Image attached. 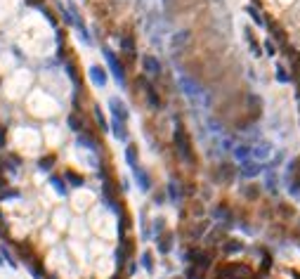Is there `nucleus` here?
I'll return each mask as SVG.
<instances>
[{
	"label": "nucleus",
	"instance_id": "nucleus-1",
	"mask_svg": "<svg viewBox=\"0 0 300 279\" xmlns=\"http://www.w3.org/2000/svg\"><path fill=\"white\" fill-rule=\"evenodd\" d=\"M177 83H180L182 93L187 95V97H189L192 102H208L206 93H203V88H201V85L196 83L192 76H180V78H177Z\"/></svg>",
	"mask_w": 300,
	"mask_h": 279
},
{
	"label": "nucleus",
	"instance_id": "nucleus-2",
	"mask_svg": "<svg viewBox=\"0 0 300 279\" xmlns=\"http://www.w3.org/2000/svg\"><path fill=\"white\" fill-rule=\"evenodd\" d=\"M173 140H175V149H177V154H180V159L187 161V163H192V161H194L192 144H189V137H187V133H184L180 126L175 128V135H173Z\"/></svg>",
	"mask_w": 300,
	"mask_h": 279
},
{
	"label": "nucleus",
	"instance_id": "nucleus-3",
	"mask_svg": "<svg viewBox=\"0 0 300 279\" xmlns=\"http://www.w3.org/2000/svg\"><path fill=\"white\" fill-rule=\"evenodd\" d=\"M286 185L291 189V194H300V156H295L286 168Z\"/></svg>",
	"mask_w": 300,
	"mask_h": 279
},
{
	"label": "nucleus",
	"instance_id": "nucleus-4",
	"mask_svg": "<svg viewBox=\"0 0 300 279\" xmlns=\"http://www.w3.org/2000/svg\"><path fill=\"white\" fill-rule=\"evenodd\" d=\"M102 52H104V60H107L109 69H111V74H114V78H116V83L123 88V85H125V69H123V64L118 62V57L111 50H109V48H104Z\"/></svg>",
	"mask_w": 300,
	"mask_h": 279
},
{
	"label": "nucleus",
	"instance_id": "nucleus-5",
	"mask_svg": "<svg viewBox=\"0 0 300 279\" xmlns=\"http://www.w3.org/2000/svg\"><path fill=\"white\" fill-rule=\"evenodd\" d=\"M192 43V34L189 31H177L175 36H173V41H170V48H173V52H182L187 45Z\"/></svg>",
	"mask_w": 300,
	"mask_h": 279
},
{
	"label": "nucleus",
	"instance_id": "nucleus-6",
	"mask_svg": "<svg viewBox=\"0 0 300 279\" xmlns=\"http://www.w3.org/2000/svg\"><path fill=\"white\" fill-rule=\"evenodd\" d=\"M109 109H111V114H114V119L128 121V107H125L118 97H111V100H109Z\"/></svg>",
	"mask_w": 300,
	"mask_h": 279
},
{
	"label": "nucleus",
	"instance_id": "nucleus-7",
	"mask_svg": "<svg viewBox=\"0 0 300 279\" xmlns=\"http://www.w3.org/2000/svg\"><path fill=\"white\" fill-rule=\"evenodd\" d=\"M142 67H144V71H147V76H151V78H159L161 76V62L156 60V57L147 55V57L142 60Z\"/></svg>",
	"mask_w": 300,
	"mask_h": 279
},
{
	"label": "nucleus",
	"instance_id": "nucleus-8",
	"mask_svg": "<svg viewBox=\"0 0 300 279\" xmlns=\"http://www.w3.org/2000/svg\"><path fill=\"white\" fill-rule=\"evenodd\" d=\"M260 170H262V163H260V161H253V159L241 161V175L243 178H255Z\"/></svg>",
	"mask_w": 300,
	"mask_h": 279
},
{
	"label": "nucleus",
	"instance_id": "nucleus-9",
	"mask_svg": "<svg viewBox=\"0 0 300 279\" xmlns=\"http://www.w3.org/2000/svg\"><path fill=\"white\" fill-rule=\"evenodd\" d=\"M269 154H272V147L267 142H258L255 147H250V159L253 161H265L269 159Z\"/></svg>",
	"mask_w": 300,
	"mask_h": 279
},
{
	"label": "nucleus",
	"instance_id": "nucleus-10",
	"mask_svg": "<svg viewBox=\"0 0 300 279\" xmlns=\"http://www.w3.org/2000/svg\"><path fill=\"white\" fill-rule=\"evenodd\" d=\"M90 81L97 85V88H104V85H107V71L102 67H97V64H92L90 67Z\"/></svg>",
	"mask_w": 300,
	"mask_h": 279
},
{
	"label": "nucleus",
	"instance_id": "nucleus-11",
	"mask_svg": "<svg viewBox=\"0 0 300 279\" xmlns=\"http://www.w3.org/2000/svg\"><path fill=\"white\" fill-rule=\"evenodd\" d=\"M133 173H135V180H137V185H140L142 192H149L151 189V178L147 175V170H142L140 166H137V168H133Z\"/></svg>",
	"mask_w": 300,
	"mask_h": 279
},
{
	"label": "nucleus",
	"instance_id": "nucleus-12",
	"mask_svg": "<svg viewBox=\"0 0 300 279\" xmlns=\"http://www.w3.org/2000/svg\"><path fill=\"white\" fill-rule=\"evenodd\" d=\"M234 175H236V168H234V166H229V163H222V166H220V170L215 173V178L220 180V182H232Z\"/></svg>",
	"mask_w": 300,
	"mask_h": 279
},
{
	"label": "nucleus",
	"instance_id": "nucleus-13",
	"mask_svg": "<svg viewBox=\"0 0 300 279\" xmlns=\"http://www.w3.org/2000/svg\"><path fill=\"white\" fill-rule=\"evenodd\" d=\"M142 85H144V90H147V97H149V104L154 107V109H159L161 107V97H159V93L154 90V85L149 83V81H142Z\"/></svg>",
	"mask_w": 300,
	"mask_h": 279
},
{
	"label": "nucleus",
	"instance_id": "nucleus-14",
	"mask_svg": "<svg viewBox=\"0 0 300 279\" xmlns=\"http://www.w3.org/2000/svg\"><path fill=\"white\" fill-rule=\"evenodd\" d=\"M111 130H114V135H116L121 142H125V140H128V128H125V121L114 119V121H111Z\"/></svg>",
	"mask_w": 300,
	"mask_h": 279
},
{
	"label": "nucleus",
	"instance_id": "nucleus-15",
	"mask_svg": "<svg viewBox=\"0 0 300 279\" xmlns=\"http://www.w3.org/2000/svg\"><path fill=\"white\" fill-rule=\"evenodd\" d=\"M232 154L236 161H246V159H250V147L248 144H236Z\"/></svg>",
	"mask_w": 300,
	"mask_h": 279
},
{
	"label": "nucleus",
	"instance_id": "nucleus-16",
	"mask_svg": "<svg viewBox=\"0 0 300 279\" xmlns=\"http://www.w3.org/2000/svg\"><path fill=\"white\" fill-rule=\"evenodd\" d=\"M121 48H123V52L128 55V60H135V41L130 36H125L123 41H121Z\"/></svg>",
	"mask_w": 300,
	"mask_h": 279
},
{
	"label": "nucleus",
	"instance_id": "nucleus-17",
	"mask_svg": "<svg viewBox=\"0 0 300 279\" xmlns=\"http://www.w3.org/2000/svg\"><path fill=\"white\" fill-rule=\"evenodd\" d=\"M192 258H194V262H196V267H199V270H206V267L210 265V258L206 253H201V251H194Z\"/></svg>",
	"mask_w": 300,
	"mask_h": 279
},
{
	"label": "nucleus",
	"instance_id": "nucleus-18",
	"mask_svg": "<svg viewBox=\"0 0 300 279\" xmlns=\"http://www.w3.org/2000/svg\"><path fill=\"white\" fill-rule=\"evenodd\" d=\"M248 107H253V116H255V119L262 114V102H260L258 95H253V93L248 95Z\"/></svg>",
	"mask_w": 300,
	"mask_h": 279
},
{
	"label": "nucleus",
	"instance_id": "nucleus-19",
	"mask_svg": "<svg viewBox=\"0 0 300 279\" xmlns=\"http://www.w3.org/2000/svg\"><path fill=\"white\" fill-rule=\"evenodd\" d=\"M125 161H128L130 168H137V149L133 144H128V149H125Z\"/></svg>",
	"mask_w": 300,
	"mask_h": 279
},
{
	"label": "nucleus",
	"instance_id": "nucleus-20",
	"mask_svg": "<svg viewBox=\"0 0 300 279\" xmlns=\"http://www.w3.org/2000/svg\"><path fill=\"white\" fill-rule=\"evenodd\" d=\"M269 31H272V36H274L276 43H283L286 41V34H283V29L279 24H274V22H269Z\"/></svg>",
	"mask_w": 300,
	"mask_h": 279
},
{
	"label": "nucleus",
	"instance_id": "nucleus-21",
	"mask_svg": "<svg viewBox=\"0 0 300 279\" xmlns=\"http://www.w3.org/2000/svg\"><path fill=\"white\" fill-rule=\"evenodd\" d=\"M168 194H170V199L173 201H180V196H182V192H180V185H177L175 180H170V185H168Z\"/></svg>",
	"mask_w": 300,
	"mask_h": 279
},
{
	"label": "nucleus",
	"instance_id": "nucleus-22",
	"mask_svg": "<svg viewBox=\"0 0 300 279\" xmlns=\"http://www.w3.org/2000/svg\"><path fill=\"white\" fill-rule=\"evenodd\" d=\"M52 166H55V156H52V154H48V156H43V159L38 161V168L41 170H50Z\"/></svg>",
	"mask_w": 300,
	"mask_h": 279
},
{
	"label": "nucleus",
	"instance_id": "nucleus-23",
	"mask_svg": "<svg viewBox=\"0 0 300 279\" xmlns=\"http://www.w3.org/2000/svg\"><path fill=\"white\" fill-rule=\"evenodd\" d=\"M69 128H71L74 133H81V130H83V123L78 121V116H76V114H69Z\"/></svg>",
	"mask_w": 300,
	"mask_h": 279
},
{
	"label": "nucleus",
	"instance_id": "nucleus-24",
	"mask_svg": "<svg viewBox=\"0 0 300 279\" xmlns=\"http://www.w3.org/2000/svg\"><path fill=\"white\" fill-rule=\"evenodd\" d=\"M246 12H248V15H250V19H253L255 24H265V19H262V15H260L258 10L253 8V5H248V8H246Z\"/></svg>",
	"mask_w": 300,
	"mask_h": 279
},
{
	"label": "nucleus",
	"instance_id": "nucleus-25",
	"mask_svg": "<svg viewBox=\"0 0 300 279\" xmlns=\"http://www.w3.org/2000/svg\"><path fill=\"white\" fill-rule=\"evenodd\" d=\"M50 182L55 185V189H57V194H62V196H67V187H64V182L57 178V175H52L50 178Z\"/></svg>",
	"mask_w": 300,
	"mask_h": 279
},
{
	"label": "nucleus",
	"instance_id": "nucleus-26",
	"mask_svg": "<svg viewBox=\"0 0 300 279\" xmlns=\"http://www.w3.org/2000/svg\"><path fill=\"white\" fill-rule=\"evenodd\" d=\"M95 119H97V123H100V128L102 130H109V123L104 121V114H102V109L100 107H95Z\"/></svg>",
	"mask_w": 300,
	"mask_h": 279
},
{
	"label": "nucleus",
	"instance_id": "nucleus-27",
	"mask_svg": "<svg viewBox=\"0 0 300 279\" xmlns=\"http://www.w3.org/2000/svg\"><path fill=\"white\" fill-rule=\"evenodd\" d=\"M67 180H69V182H71L74 187H83V182H85L81 175H76V173H71V170L67 173Z\"/></svg>",
	"mask_w": 300,
	"mask_h": 279
},
{
	"label": "nucleus",
	"instance_id": "nucleus-28",
	"mask_svg": "<svg viewBox=\"0 0 300 279\" xmlns=\"http://www.w3.org/2000/svg\"><path fill=\"white\" fill-rule=\"evenodd\" d=\"M0 255H3V258L8 260V265H12V267H15V258H12V253H10L8 246H0Z\"/></svg>",
	"mask_w": 300,
	"mask_h": 279
},
{
	"label": "nucleus",
	"instance_id": "nucleus-29",
	"mask_svg": "<svg viewBox=\"0 0 300 279\" xmlns=\"http://www.w3.org/2000/svg\"><path fill=\"white\" fill-rule=\"evenodd\" d=\"M225 251L227 253H236V251H241V244H239V241H227Z\"/></svg>",
	"mask_w": 300,
	"mask_h": 279
},
{
	"label": "nucleus",
	"instance_id": "nucleus-30",
	"mask_svg": "<svg viewBox=\"0 0 300 279\" xmlns=\"http://www.w3.org/2000/svg\"><path fill=\"white\" fill-rule=\"evenodd\" d=\"M267 189H269V192H276V178L272 170H269V175H267Z\"/></svg>",
	"mask_w": 300,
	"mask_h": 279
},
{
	"label": "nucleus",
	"instance_id": "nucleus-31",
	"mask_svg": "<svg viewBox=\"0 0 300 279\" xmlns=\"http://www.w3.org/2000/svg\"><path fill=\"white\" fill-rule=\"evenodd\" d=\"M142 265H144V270H154V265H151V253H144L142 255Z\"/></svg>",
	"mask_w": 300,
	"mask_h": 279
},
{
	"label": "nucleus",
	"instance_id": "nucleus-32",
	"mask_svg": "<svg viewBox=\"0 0 300 279\" xmlns=\"http://www.w3.org/2000/svg\"><path fill=\"white\" fill-rule=\"evenodd\" d=\"M159 251H161V253H168V251H170V237L161 239V246H159Z\"/></svg>",
	"mask_w": 300,
	"mask_h": 279
},
{
	"label": "nucleus",
	"instance_id": "nucleus-33",
	"mask_svg": "<svg viewBox=\"0 0 300 279\" xmlns=\"http://www.w3.org/2000/svg\"><path fill=\"white\" fill-rule=\"evenodd\" d=\"M276 78H279L281 83H288V78H291V76H286V71H283V67H276Z\"/></svg>",
	"mask_w": 300,
	"mask_h": 279
},
{
	"label": "nucleus",
	"instance_id": "nucleus-34",
	"mask_svg": "<svg viewBox=\"0 0 300 279\" xmlns=\"http://www.w3.org/2000/svg\"><path fill=\"white\" fill-rule=\"evenodd\" d=\"M67 71H69V76H71V81L78 85V74H76V67H74V64H67Z\"/></svg>",
	"mask_w": 300,
	"mask_h": 279
},
{
	"label": "nucleus",
	"instance_id": "nucleus-35",
	"mask_svg": "<svg viewBox=\"0 0 300 279\" xmlns=\"http://www.w3.org/2000/svg\"><path fill=\"white\" fill-rule=\"evenodd\" d=\"M26 5H31V8H45V3H43V0H26Z\"/></svg>",
	"mask_w": 300,
	"mask_h": 279
},
{
	"label": "nucleus",
	"instance_id": "nucleus-36",
	"mask_svg": "<svg viewBox=\"0 0 300 279\" xmlns=\"http://www.w3.org/2000/svg\"><path fill=\"white\" fill-rule=\"evenodd\" d=\"M265 50H267V55H269V57H272V55H274V52H276L274 43H269V41H267V43H265Z\"/></svg>",
	"mask_w": 300,
	"mask_h": 279
},
{
	"label": "nucleus",
	"instance_id": "nucleus-37",
	"mask_svg": "<svg viewBox=\"0 0 300 279\" xmlns=\"http://www.w3.org/2000/svg\"><path fill=\"white\" fill-rule=\"evenodd\" d=\"M5 144V135H3V128H0V147Z\"/></svg>",
	"mask_w": 300,
	"mask_h": 279
},
{
	"label": "nucleus",
	"instance_id": "nucleus-38",
	"mask_svg": "<svg viewBox=\"0 0 300 279\" xmlns=\"http://www.w3.org/2000/svg\"><path fill=\"white\" fill-rule=\"evenodd\" d=\"M111 279H121V274H116V277H111Z\"/></svg>",
	"mask_w": 300,
	"mask_h": 279
},
{
	"label": "nucleus",
	"instance_id": "nucleus-39",
	"mask_svg": "<svg viewBox=\"0 0 300 279\" xmlns=\"http://www.w3.org/2000/svg\"><path fill=\"white\" fill-rule=\"evenodd\" d=\"M298 97H300V83H298Z\"/></svg>",
	"mask_w": 300,
	"mask_h": 279
},
{
	"label": "nucleus",
	"instance_id": "nucleus-40",
	"mask_svg": "<svg viewBox=\"0 0 300 279\" xmlns=\"http://www.w3.org/2000/svg\"><path fill=\"white\" fill-rule=\"evenodd\" d=\"M0 265H3V255H0Z\"/></svg>",
	"mask_w": 300,
	"mask_h": 279
}]
</instances>
